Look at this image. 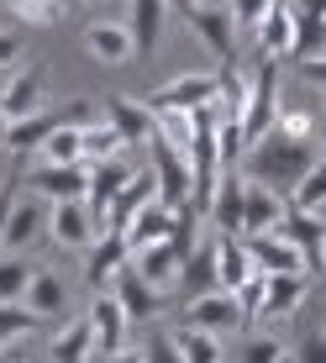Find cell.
<instances>
[{
    "mask_svg": "<svg viewBox=\"0 0 326 363\" xmlns=\"http://www.w3.org/2000/svg\"><path fill=\"white\" fill-rule=\"evenodd\" d=\"M316 158H321V132H295V127H284V121H274V127L242 153V174L290 200L295 184L310 174Z\"/></svg>",
    "mask_w": 326,
    "mask_h": 363,
    "instance_id": "obj_1",
    "label": "cell"
},
{
    "mask_svg": "<svg viewBox=\"0 0 326 363\" xmlns=\"http://www.w3.org/2000/svg\"><path fill=\"white\" fill-rule=\"evenodd\" d=\"M153 184H158V200L174 211L195 206V164L184 147H174L163 132H153Z\"/></svg>",
    "mask_w": 326,
    "mask_h": 363,
    "instance_id": "obj_2",
    "label": "cell"
},
{
    "mask_svg": "<svg viewBox=\"0 0 326 363\" xmlns=\"http://www.w3.org/2000/svg\"><path fill=\"white\" fill-rule=\"evenodd\" d=\"M279 121V58L263 53L258 69H253V84H247V111H242V137L247 147L258 143L263 132Z\"/></svg>",
    "mask_w": 326,
    "mask_h": 363,
    "instance_id": "obj_3",
    "label": "cell"
},
{
    "mask_svg": "<svg viewBox=\"0 0 326 363\" xmlns=\"http://www.w3.org/2000/svg\"><path fill=\"white\" fill-rule=\"evenodd\" d=\"M153 111H206V106H221V69H195V74H174L169 84H158Z\"/></svg>",
    "mask_w": 326,
    "mask_h": 363,
    "instance_id": "obj_4",
    "label": "cell"
},
{
    "mask_svg": "<svg viewBox=\"0 0 326 363\" xmlns=\"http://www.w3.org/2000/svg\"><path fill=\"white\" fill-rule=\"evenodd\" d=\"M100 216L90 211V200H58L53 216H47V237H53L58 247H69V253H84V247L100 242Z\"/></svg>",
    "mask_w": 326,
    "mask_h": 363,
    "instance_id": "obj_5",
    "label": "cell"
},
{
    "mask_svg": "<svg viewBox=\"0 0 326 363\" xmlns=\"http://www.w3.org/2000/svg\"><path fill=\"white\" fill-rule=\"evenodd\" d=\"M43 95H47V69L43 64L0 74V106L11 111V121L16 116H37V111H43Z\"/></svg>",
    "mask_w": 326,
    "mask_h": 363,
    "instance_id": "obj_6",
    "label": "cell"
},
{
    "mask_svg": "<svg viewBox=\"0 0 326 363\" xmlns=\"http://www.w3.org/2000/svg\"><path fill=\"white\" fill-rule=\"evenodd\" d=\"M27 190L43 200H84L90 195V164H37L27 174Z\"/></svg>",
    "mask_w": 326,
    "mask_h": 363,
    "instance_id": "obj_7",
    "label": "cell"
},
{
    "mask_svg": "<svg viewBox=\"0 0 326 363\" xmlns=\"http://www.w3.org/2000/svg\"><path fill=\"white\" fill-rule=\"evenodd\" d=\"M137 174H142V169H132V164H127V153H121V158H100V164H90V195H84V200H90V211L100 216V227H106V232H111V200L127 190Z\"/></svg>",
    "mask_w": 326,
    "mask_h": 363,
    "instance_id": "obj_8",
    "label": "cell"
},
{
    "mask_svg": "<svg viewBox=\"0 0 326 363\" xmlns=\"http://www.w3.org/2000/svg\"><path fill=\"white\" fill-rule=\"evenodd\" d=\"M247 253H253L258 274H310V253H305L300 242H290L284 232L247 237Z\"/></svg>",
    "mask_w": 326,
    "mask_h": 363,
    "instance_id": "obj_9",
    "label": "cell"
},
{
    "mask_svg": "<svg viewBox=\"0 0 326 363\" xmlns=\"http://www.w3.org/2000/svg\"><path fill=\"white\" fill-rule=\"evenodd\" d=\"M111 295L121 300V306H127V316H132V327L137 321H153L163 306H169V290H158L153 279H142V269L137 264H127L116 274V284H111Z\"/></svg>",
    "mask_w": 326,
    "mask_h": 363,
    "instance_id": "obj_10",
    "label": "cell"
},
{
    "mask_svg": "<svg viewBox=\"0 0 326 363\" xmlns=\"http://www.w3.org/2000/svg\"><path fill=\"white\" fill-rule=\"evenodd\" d=\"M90 327H95V347H100V353H121V347H132V316H127V306H121L111 290L95 295Z\"/></svg>",
    "mask_w": 326,
    "mask_h": 363,
    "instance_id": "obj_11",
    "label": "cell"
},
{
    "mask_svg": "<svg viewBox=\"0 0 326 363\" xmlns=\"http://www.w3.org/2000/svg\"><path fill=\"white\" fill-rule=\"evenodd\" d=\"M47 216H53V200L43 195H16V211H11V227H6V253H21V247H32L37 237L47 232Z\"/></svg>",
    "mask_w": 326,
    "mask_h": 363,
    "instance_id": "obj_12",
    "label": "cell"
},
{
    "mask_svg": "<svg viewBox=\"0 0 326 363\" xmlns=\"http://www.w3.org/2000/svg\"><path fill=\"white\" fill-rule=\"evenodd\" d=\"M184 321L200 332H232V327H242V306H237V295L232 290H210V295H195L190 306H184Z\"/></svg>",
    "mask_w": 326,
    "mask_h": 363,
    "instance_id": "obj_13",
    "label": "cell"
},
{
    "mask_svg": "<svg viewBox=\"0 0 326 363\" xmlns=\"http://www.w3.org/2000/svg\"><path fill=\"white\" fill-rule=\"evenodd\" d=\"M295 32H300V11H295V0H274V6L263 11L253 43L263 48V53L284 58V53H295Z\"/></svg>",
    "mask_w": 326,
    "mask_h": 363,
    "instance_id": "obj_14",
    "label": "cell"
},
{
    "mask_svg": "<svg viewBox=\"0 0 326 363\" xmlns=\"http://www.w3.org/2000/svg\"><path fill=\"white\" fill-rule=\"evenodd\" d=\"M184 258H190V253H184V247L169 237V242L137 247V253H132V264L142 269V279H153L158 290H179V279H184Z\"/></svg>",
    "mask_w": 326,
    "mask_h": 363,
    "instance_id": "obj_15",
    "label": "cell"
},
{
    "mask_svg": "<svg viewBox=\"0 0 326 363\" xmlns=\"http://www.w3.org/2000/svg\"><path fill=\"white\" fill-rule=\"evenodd\" d=\"M210 221H216V232H237L242 237V221H247V179L242 174H221L216 179V195H210Z\"/></svg>",
    "mask_w": 326,
    "mask_h": 363,
    "instance_id": "obj_16",
    "label": "cell"
},
{
    "mask_svg": "<svg viewBox=\"0 0 326 363\" xmlns=\"http://www.w3.org/2000/svg\"><path fill=\"white\" fill-rule=\"evenodd\" d=\"M106 121L127 137V143H153V132H158V111L147 106V100H132V95H111Z\"/></svg>",
    "mask_w": 326,
    "mask_h": 363,
    "instance_id": "obj_17",
    "label": "cell"
},
{
    "mask_svg": "<svg viewBox=\"0 0 326 363\" xmlns=\"http://www.w3.org/2000/svg\"><path fill=\"white\" fill-rule=\"evenodd\" d=\"M84 48H90L95 64H111V69L137 58V43H132L127 21H95V27H84Z\"/></svg>",
    "mask_w": 326,
    "mask_h": 363,
    "instance_id": "obj_18",
    "label": "cell"
},
{
    "mask_svg": "<svg viewBox=\"0 0 326 363\" xmlns=\"http://www.w3.org/2000/svg\"><path fill=\"white\" fill-rule=\"evenodd\" d=\"M253 274H258V264H253V253H247V237L216 232V279H221V290L237 295Z\"/></svg>",
    "mask_w": 326,
    "mask_h": 363,
    "instance_id": "obj_19",
    "label": "cell"
},
{
    "mask_svg": "<svg viewBox=\"0 0 326 363\" xmlns=\"http://www.w3.org/2000/svg\"><path fill=\"white\" fill-rule=\"evenodd\" d=\"M132 264V242L121 232H100V242L90 247V264H84V274H90L95 290H111L116 284V274Z\"/></svg>",
    "mask_w": 326,
    "mask_h": 363,
    "instance_id": "obj_20",
    "label": "cell"
},
{
    "mask_svg": "<svg viewBox=\"0 0 326 363\" xmlns=\"http://www.w3.org/2000/svg\"><path fill=\"white\" fill-rule=\"evenodd\" d=\"M174 232H179V211H174V206H163V200H147V206L132 216V227L121 232V237H127V242H132V253H137V247L169 242Z\"/></svg>",
    "mask_w": 326,
    "mask_h": 363,
    "instance_id": "obj_21",
    "label": "cell"
},
{
    "mask_svg": "<svg viewBox=\"0 0 326 363\" xmlns=\"http://www.w3.org/2000/svg\"><path fill=\"white\" fill-rule=\"evenodd\" d=\"M284 211H290V200L279 190H269V184L247 179V221H242V237H263V232H279Z\"/></svg>",
    "mask_w": 326,
    "mask_h": 363,
    "instance_id": "obj_22",
    "label": "cell"
},
{
    "mask_svg": "<svg viewBox=\"0 0 326 363\" xmlns=\"http://www.w3.org/2000/svg\"><path fill=\"white\" fill-rule=\"evenodd\" d=\"M190 27L206 37L210 48H216L221 64H237V32H242V27L232 21V11H227V6H200L195 16H190Z\"/></svg>",
    "mask_w": 326,
    "mask_h": 363,
    "instance_id": "obj_23",
    "label": "cell"
},
{
    "mask_svg": "<svg viewBox=\"0 0 326 363\" xmlns=\"http://www.w3.org/2000/svg\"><path fill=\"white\" fill-rule=\"evenodd\" d=\"M263 279H269V295H263V316L269 321L295 316L310 295V274H263Z\"/></svg>",
    "mask_w": 326,
    "mask_h": 363,
    "instance_id": "obj_24",
    "label": "cell"
},
{
    "mask_svg": "<svg viewBox=\"0 0 326 363\" xmlns=\"http://www.w3.org/2000/svg\"><path fill=\"white\" fill-rule=\"evenodd\" d=\"M58 127H64V111H37V116H16V121H11V132H6V147H11L16 158H27V153H37V147H43Z\"/></svg>",
    "mask_w": 326,
    "mask_h": 363,
    "instance_id": "obj_25",
    "label": "cell"
},
{
    "mask_svg": "<svg viewBox=\"0 0 326 363\" xmlns=\"http://www.w3.org/2000/svg\"><path fill=\"white\" fill-rule=\"evenodd\" d=\"M0 11L27 32H53V27H64L69 0H0Z\"/></svg>",
    "mask_w": 326,
    "mask_h": 363,
    "instance_id": "obj_26",
    "label": "cell"
},
{
    "mask_svg": "<svg viewBox=\"0 0 326 363\" xmlns=\"http://www.w3.org/2000/svg\"><path fill=\"white\" fill-rule=\"evenodd\" d=\"M21 300H27V306H32L43 321H53V316H64V311H69V284L58 279L53 269H37V274H32V284H27V295H21Z\"/></svg>",
    "mask_w": 326,
    "mask_h": 363,
    "instance_id": "obj_27",
    "label": "cell"
},
{
    "mask_svg": "<svg viewBox=\"0 0 326 363\" xmlns=\"http://www.w3.org/2000/svg\"><path fill=\"white\" fill-rule=\"evenodd\" d=\"M127 6H132L127 27H132L137 58H147L158 48V37H163V11H169V0H127Z\"/></svg>",
    "mask_w": 326,
    "mask_h": 363,
    "instance_id": "obj_28",
    "label": "cell"
},
{
    "mask_svg": "<svg viewBox=\"0 0 326 363\" xmlns=\"http://www.w3.org/2000/svg\"><path fill=\"white\" fill-rule=\"evenodd\" d=\"M47 353H53V363H84V358L95 353V327H90V316L58 327L53 337H47Z\"/></svg>",
    "mask_w": 326,
    "mask_h": 363,
    "instance_id": "obj_29",
    "label": "cell"
},
{
    "mask_svg": "<svg viewBox=\"0 0 326 363\" xmlns=\"http://www.w3.org/2000/svg\"><path fill=\"white\" fill-rule=\"evenodd\" d=\"M279 232L290 237V242H300L305 253H321V247H326V216H321V211L290 206V211H284V221H279Z\"/></svg>",
    "mask_w": 326,
    "mask_h": 363,
    "instance_id": "obj_30",
    "label": "cell"
},
{
    "mask_svg": "<svg viewBox=\"0 0 326 363\" xmlns=\"http://www.w3.org/2000/svg\"><path fill=\"white\" fill-rule=\"evenodd\" d=\"M179 290H190V300H195V295L221 290V279H216V237H210L206 247H195V253L184 258V279H179Z\"/></svg>",
    "mask_w": 326,
    "mask_h": 363,
    "instance_id": "obj_31",
    "label": "cell"
},
{
    "mask_svg": "<svg viewBox=\"0 0 326 363\" xmlns=\"http://www.w3.org/2000/svg\"><path fill=\"white\" fill-rule=\"evenodd\" d=\"M37 327H43V316L27 306V300H0V347L21 342V337H32Z\"/></svg>",
    "mask_w": 326,
    "mask_h": 363,
    "instance_id": "obj_32",
    "label": "cell"
},
{
    "mask_svg": "<svg viewBox=\"0 0 326 363\" xmlns=\"http://www.w3.org/2000/svg\"><path fill=\"white\" fill-rule=\"evenodd\" d=\"M127 147H132V143H127V137H121L116 127H111L106 116H100L95 127H84V164H100V158H121Z\"/></svg>",
    "mask_w": 326,
    "mask_h": 363,
    "instance_id": "obj_33",
    "label": "cell"
},
{
    "mask_svg": "<svg viewBox=\"0 0 326 363\" xmlns=\"http://www.w3.org/2000/svg\"><path fill=\"white\" fill-rule=\"evenodd\" d=\"M43 164H84V127H58L43 143Z\"/></svg>",
    "mask_w": 326,
    "mask_h": 363,
    "instance_id": "obj_34",
    "label": "cell"
},
{
    "mask_svg": "<svg viewBox=\"0 0 326 363\" xmlns=\"http://www.w3.org/2000/svg\"><path fill=\"white\" fill-rule=\"evenodd\" d=\"M179 347H184V363H227V353H221V342H216V332L184 327V332H179Z\"/></svg>",
    "mask_w": 326,
    "mask_h": 363,
    "instance_id": "obj_35",
    "label": "cell"
},
{
    "mask_svg": "<svg viewBox=\"0 0 326 363\" xmlns=\"http://www.w3.org/2000/svg\"><path fill=\"white\" fill-rule=\"evenodd\" d=\"M290 206H300V211H326V158H316V164H310V174L295 184Z\"/></svg>",
    "mask_w": 326,
    "mask_h": 363,
    "instance_id": "obj_36",
    "label": "cell"
},
{
    "mask_svg": "<svg viewBox=\"0 0 326 363\" xmlns=\"http://www.w3.org/2000/svg\"><path fill=\"white\" fill-rule=\"evenodd\" d=\"M32 264L21 253H11V258H0V300H21L27 295V284H32Z\"/></svg>",
    "mask_w": 326,
    "mask_h": 363,
    "instance_id": "obj_37",
    "label": "cell"
},
{
    "mask_svg": "<svg viewBox=\"0 0 326 363\" xmlns=\"http://www.w3.org/2000/svg\"><path fill=\"white\" fill-rule=\"evenodd\" d=\"M295 58H300V64H310V58H326V21H321V16H300Z\"/></svg>",
    "mask_w": 326,
    "mask_h": 363,
    "instance_id": "obj_38",
    "label": "cell"
},
{
    "mask_svg": "<svg viewBox=\"0 0 326 363\" xmlns=\"http://www.w3.org/2000/svg\"><path fill=\"white\" fill-rule=\"evenodd\" d=\"M142 363H184L179 332H153V337L142 342Z\"/></svg>",
    "mask_w": 326,
    "mask_h": 363,
    "instance_id": "obj_39",
    "label": "cell"
},
{
    "mask_svg": "<svg viewBox=\"0 0 326 363\" xmlns=\"http://www.w3.org/2000/svg\"><path fill=\"white\" fill-rule=\"evenodd\" d=\"M274 0H227V11H232V21L242 32H258V21H263V11H269Z\"/></svg>",
    "mask_w": 326,
    "mask_h": 363,
    "instance_id": "obj_40",
    "label": "cell"
},
{
    "mask_svg": "<svg viewBox=\"0 0 326 363\" xmlns=\"http://www.w3.org/2000/svg\"><path fill=\"white\" fill-rule=\"evenodd\" d=\"M295 363H326V327H310L295 342Z\"/></svg>",
    "mask_w": 326,
    "mask_h": 363,
    "instance_id": "obj_41",
    "label": "cell"
},
{
    "mask_svg": "<svg viewBox=\"0 0 326 363\" xmlns=\"http://www.w3.org/2000/svg\"><path fill=\"white\" fill-rule=\"evenodd\" d=\"M263 295H269V279L253 274V279L237 290V306H242V316H263Z\"/></svg>",
    "mask_w": 326,
    "mask_h": 363,
    "instance_id": "obj_42",
    "label": "cell"
},
{
    "mask_svg": "<svg viewBox=\"0 0 326 363\" xmlns=\"http://www.w3.org/2000/svg\"><path fill=\"white\" fill-rule=\"evenodd\" d=\"M237 363H279V342H274V337H247Z\"/></svg>",
    "mask_w": 326,
    "mask_h": 363,
    "instance_id": "obj_43",
    "label": "cell"
},
{
    "mask_svg": "<svg viewBox=\"0 0 326 363\" xmlns=\"http://www.w3.org/2000/svg\"><path fill=\"white\" fill-rule=\"evenodd\" d=\"M16 195H21L16 174H6V184H0V247H6V227H11V211H16Z\"/></svg>",
    "mask_w": 326,
    "mask_h": 363,
    "instance_id": "obj_44",
    "label": "cell"
},
{
    "mask_svg": "<svg viewBox=\"0 0 326 363\" xmlns=\"http://www.w3.org/2000/svg\"><path fill=\"white\" fill-rule=\"evenodd\" d=\"M16 64H21V32L0 27V74H6V69H16Z\"/></svg>",
    "mask_w": 326,
    "mask_h": 363,
    "instance_id": "obj_45",
    "label": "cell"
},
{
    "mask_svg": "<svg viewBox=\"0 0 326 363\" xmlns=\"http://www.w3.org/2000/svg\"><path fill=\"white\" fill-rule=\"evenodd\" d=\"M300 74H305V79H316V84H326V58H310V64H300Z\"/></svg>",
    "mask_w": 326,
    "mask_h": 363,
    "instance_id": "obj_46",
    "label": "cell"
},
{
    "mask_svg": "<svg viewBox=\"0 0 326 363\" xmlns=\"http://www.w3.org/2000/svg\"><path fill=\"white\" fill-rule=\"evenodd\" d=\"M295 11H300V16H321L326 21V0H295Z\"/></svg>",
    "mask_w": 326,
    "mask_h": 363,
    "instance_id": "obj_47",
    "label": "cell"
},
{
    "mask_svg": "<svg viewBox=\"0 0 326 363\" xmlns=\"http://www.w3.org/2000/svg\"><path fill=\"white\" fill-rule=\"evenodd\" d=\"M106 363H142V347H121V353H106Z\"/></svg>",
    "mask_w": 326,
    "mask_h": 363,
    "instance_id": "obj_48",
    "label": "cell"
},
{
    "mask_svg": "<svg viewBox=\"0 0 326 363\" xmlns=\"http://www.w3.org/2000/svg\"><path fill=\"white\" fill-rule=\"evenodd\" d=\"M169 6H174V11H184V16H195V11L206 6V0H169Z\"/></svg>",
    "mask_w": 326,
    "mask_h": 363,
    "instance_id": "obj_49",
    "label": "cell"
},
{
    "mask_svg": "<svg viewBox=\"0 0 326 363\" xmlns=\"http://www.w3.org/2000/svg\"><path fill=\"white\" fill-rule=\"evenodd\" d=\"M6 132H11V111L0 106V147H6Z\"/></svg>",
    "mask_w": 326,
    "mask_h": 363,
    "instance_id": "obj_50",
    "label": "cell"
},
{
    "mask_svg": "<svg viewBox=\"0 0 326 363\" xmlns=\"http://www.w3.org/2000/svg\"><path fill=\"white\" fill-rule=\"evenodd\" d=\"M206 6H227V0H206Z\"/></svg>",
    "mask_w": 326,
    "mask_h": 363,
    "instance_id": "obj_51",
    "label": "cell"
},
{
    "mask_svg": "<svg viewBox=\"0 0 326 363\" xmlns=\"http://www.w3.org/2000/svg\"><path fill=\"white\" fill-rule=\"evenodd\" d=\"M321 158H326V137H321Z\"/></svg>",
    "mask_w": 326,
    "mask_h": 363,
    "instance_id": "obj_52",
    "label": "cell"
},
{
    "mask_svg": "<svg viewBox=\"0 0 326 363\" xmlns=\"http://www.w3.org/2000/svg\"><path fill=\"white\" fill-rule=\"evenodd\" d=\"M321 269H326V247H321Z\"/></svg>",
    "mask_w": 326,
    "mask_h": 363,
    "instance_id": "obj_53",
    "label": "cell"
},
{
    "mask_svg": "<svg viewBox=\"0 0 326 363\" xmlns=\"http://www.w3.org/2000/svg\"><path fill=\"white\" fill-rule=\"evenodd\" d=\"M90 6H100V0H90Z\"/></svg>",
    "mask_w": 326,
    "mask_h": 363,
    "instance_id": "obj_54",
    "label": "cell"
},
{
    "mask_svg": "<svg viewBox=\"0 0 326 363\" xmlns=\"http://www.w3.org/2000/svg\"><path fill=\"white\" fill-rule=\"evenodd\" d=\"M0 363H6V353H0Z\"/></svg>",
    "mask_w": 326,
    "mask_h": 363,
    "instance_id": "obj_55",
    "label": "cell"
}]
</instances>
